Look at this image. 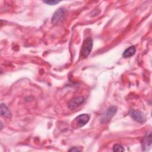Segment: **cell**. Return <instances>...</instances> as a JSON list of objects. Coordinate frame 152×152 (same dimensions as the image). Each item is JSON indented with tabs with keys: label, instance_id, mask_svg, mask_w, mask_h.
Masks as SVG:
<instances>
[{
	"label": "cell",
	"instance_id": "1",
	"mask_svg": "<svg viewBox=\"0 0 152 152\" xmlns=\"http://www.w3.org/2000/svg\"><path fill=\"white\" fill-rule=\"evenodd\" d=\"M93 46V42L91 37L86 38L83 43L80 50L81 56L83 58L87 57L91 52Z\"/></svg>",
	"mask_w": 152,
	"mask_h": 152
},
{
	"label": "cell",
	"instance_id": "2",
	"mask_svg": "<svg viewBox=\"0 0 152 152\" xmlns=\"http://www.w3.org/2000/svg\"><path fill=\"white\" fill-rule=\"evenodd\" d=\"M129 115L134 121L141 124L144 123L147 119L145 115L139 110L131 109L129 111Z\"/></svg>",
	"mask_w": 152,
	"mask_h": 152
},
{
	"label": "cell",
	"instance_id": "3",
	"mask_svg": "<svg viewBox=\"0 0 152 152\" xmlns=\"http://www.w3.org/2000/svg\"><path fill=\"white\" fill-rule=\"evenodd\" d=\"M117 112V107L116 106H110L107 108L106 111L103 113L100 122L102 124L107 122L110 120V119L116 114Z\"/></svg>",
	"mask_w": 152,
	"mask_h": 152
},
{
	"label": "cell",
	"instance_id": "4",
	"mask_svg": "<svg viewBox=\"0 0 152 152\" xmlns=\"http://www.w3.org/2000/svg\"><path fill=\"white\" fill-rule=\"evenodd\" d=\"M85 99L83 96H78L73 98L68 103V107L71 110H75L84 102Z\"/></svg>",
	"mask_w": 152,
	"mask_h": 152
},
{
	"label": "cell",
	"instance_id": "5",
	"mask_svg": "<svg viewBox=\"0 0 152 152\" xmlns=\"http://www.w3.org/2000/svg\"><path fill=\"white\" fill-rule=\"evenodd\" d=\"M89 119L90 116L87 113H83L80 115L75 119L76 124L79 127H82L86 125L89 121Z\"/></svg>",
	"mask_w": 152,
	"mask_h": 152
},
{
	"label": "cell",
	"instance_id": "6",
	"mask_svg": "<svg viewBox=\"0 0 152 152\" xmlns=\"http://www.w3.org/2000/svg\"><path fill=\"white\" fill-rule=\"evenodd\" d=\"M64 13H65V11L64 10V8H58L54 12V14L52 17V23L54 24L58 23L62 18V17L64 15Z\"/></svg>",
	"mask_w": 152,
	"mask_h": 152
},
{
	"label": "cell",
	"instance_id": "7",
	"mask_svg": "<svg viewBox=\"0 0 152 152\" xmlns=\"http://www.w3.org/2000/svg\"><path fill=\"white\" fill-rule=\"evenodd\" d=\"M1 115L4 118H7L8 119L11 118L12 117V113L8 108V107L4 104L1 103Z\"/></svg>",
	"mask_w": 152,
	"mask_h": 152
},
{
	"label": "cell",
	"instance_id": "8",
	"mask_svg": "<svg viewBox=\"0 0 152 152\" xmlns=\"http://www.w3.org/2000/svg\"><path fill=\"white\" fill-rule=\"evenodd\" d=\"M136 52V49L134 46H131L125 50L122 56L124 58H129L133 56Z\"/></svg>",
	"mask_w": 152,
	"mask_h": 152
},
{
	"label": "cell",
	"instance_id": "9",
	"mask_svg": "<svg viewBox=\"0 0 152 152\" xmlns=\"http://www.w3.org/2000/svg\"><path fill=\"white\" fill-rule=\"evenodd\" d=\"M151 144V134L149 133L148 135L147 134L144 137L143 141L142 142V148H145L147 147H150Z\"/></svg>",
	"mask_w": 152,
	"mask_h": 152
},
{
	"label": "cell",
	"instance_id": "10",
	"mask_svg": "<svg viewBox=\"0 0 152 152\" xmlns=\"http://www.w3.org/2000/svg\"><path fill=\"white\" fill-rule=\"evenodd\" d=\"M113 150L115 151H124V148L121 145L116 144L113 145Z\"/></svg>",
	"mask_w": 152,
	"mask_h": 152
},
{
	"label": "cell",
	"instance_id": "11",
	"mask_svg": "<svg viewBox=\"0 0 152 152\" xmlns=\"http://www.w3.org/2000/svg\"><path fill=\"white\" fill-rule=\"evenodd\" d=\"M61 1H55V0H53V1H44L43 2L46 4H48L49 5H56V4H58Z\"/></svg>",
	"mask_w": 152,
	"mask_h": 152
},
{
	"label": "cell",
	"instance_id": "12",
	"mask_svg": "<svg viewBox=\"0 0 152 152\" xmlns=\"http://www.w3.org/2000/svg\"><path fill=\"white\" fill-rule=\"evenodd\" d=\"M81 150L80 149V148H78V147H72V148H71V149H69V151H81Z\"/></svg>",
	"mask_w": 152,
	"mask_h": 152
},
{
	"label": "cell",
	"instance_id": "13",
	"mask_svg": "<svg viewBox=\"0 0 152 152\" xmlns=\"http://www.w3.org/2000/svg\"><path fill=\"white\" fill-rule=\"evenodd\" d=\"M1 129H2V122H1Z\"/></svg>",
	"mask_w": 152,
	"mask_h": 152
}]
</instances>
